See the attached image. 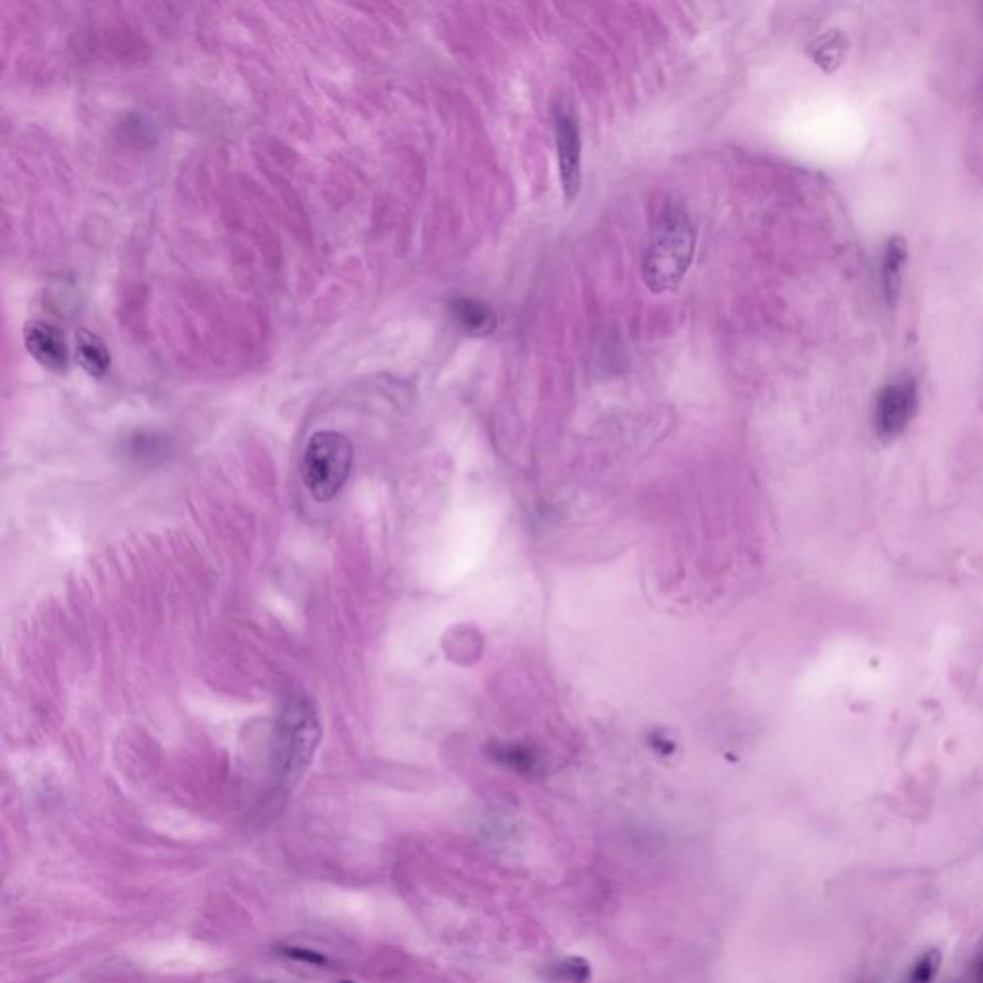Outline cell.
<instances>
[{
    "mask_svg": "<svg viewBox=\"0 0 983 983\" xmlns=\"http://www.w3.org/2000/svg\"><path fill=\"white\" fill-rule=\"evenodd\" d=\"M696 229L682 210H671L659 221L649 240L642 275L651 292H671L680 285L692 264Z\"/></svg>",
    "mask_w": 983,
    "mask_h": 983,
    "instance_id": "1",
    "label": "cell"
},
{
    "mask_svg": "<svg viewBox=\"0 0 983 983\" xmlns=\"http://www.w3.org/2000/svg\"><path fill=\"white\" fill-rule=\"evenodd\" d=\"M352 442L336 431L315 432L302 456V479L317 502H331L352 469Z\"/></svg>",
    "mask_w": 983,
    "mask_h": 983,
    "instance_id": "2",
    "label": "cell"
},
{
    "mask_svg": "<svg viewBox=\"0 0 983 983\" xmlns=\"http://www.w3.org/2000/svg\"><path fill=\"white\" fill-rule=\"evenodd\" d=\"M279 747H277V763L279 768L290 774L310 761L313 747L317 744L319 724L317 717L310 709V703L292 701L281 720L279 732Z\"/></svg>",
    "mask_w": 983,
    "mask_h": 983,
    "instance_id": "3",
    "label": "cell"
},
{
    "mask_svg": "<svg viewBox=\"0 0 983 983\" xmlns=\"http://www.w3.org/2000/svg\"><path fill=\"white\" fill-rule=\"evenodd\" d=\"M918 406V388L911 377L889 383L876 402V431L882 438H895L909 427Z\"/></svg>",
    "mask_w": 983,
    "mask_h": 983,
    "instance_id": "4",
    "label": "cell"
},
{
    "mask_svg": "<svg viewBox=\"0 0 983 983\" xmlns=\"http://www.w3.org/2000/svg\"><path fill=\"white\" fill-rule=\"evenodd\" d=\"M555 139L563 192L567 200H573L582 183V141L575 116L561 108L555 112Z\"/></svg>",
    "mask_w": 983,
    "mask_h": 983,
    "instance_id": "5",
    "label": "cell"
},
{
    "mask_svg": "<svg viewBox=\"0 0 983 983\" xmlns=\"http://www.w3.org/2000/svg\"><path fill=\"white\" fill-rule=\"evenodd\" d=\"M25 350L50 371H66L68 369V346L60 329L47 321L33 319L27 321L24 329Z\"/></svg>",
    "mask_w": 983,
    "mask_h": 983,
    "instance_id": "6",
    "label": "cell"
},
{
    "mask_svg": "<svg viewBox=\"0 0 983 983\" xmlns=\"http://www.w3.org/2000/svg\"><path fill=\"white\" fill-rule=\"evenodd\" d=\"M75 354H77L79 365L91 377L100 379L108 373L112 358H110V352H108L106 344L102 342V338H98L95 333H91L87 329H79L75 333Z\"/></svg>",
    "mask_w": 983,
    "mask_h": 983,
    "instance_id": "7",
    "label": "cell"
},
{
    "mask_svg": "<svg viewBox=\"0 0 983 983\" xmlns=\"http://www.w3.org/2000/svg\"><path fill=\"white\" fill-rule=\"evenodd\" d=\"M452 312H454L457 323L469 335L486 336L496 329V315L486 304L477 302V300L457 298L456 302L452 304Z\"/></svg>",
    "mask_w": 983,
    "mask_h": 983,
    "instance_id": "8",
    "label": "cell"
},
{
    "mask_svg": "<svg viewBox=\"0 0 983 983\" xmlns=\"http://www.w3.org/2000/svg\"><path fill=\"white\" fill-rule=\"evenodd\" d=\"M905 262H907L905 242L899 237H893L886 246L884 265H882V283H884V294H886L889 304H893L897 294H899L901 273H903Z\"/></svg>",
    "mask_w": 983,
    "mask_h": 983,
    "instance_id": "9",
    "label": "cell"
},
{
    "mask_svg": "<svg viewBox=\"0 0 983 983\" xmlns=\"http://www.w3.org/2000/svg\"><path fill=\"white\" fill-rule=\"evenodd\" d=\"M592 978V966L580 957L555 960L546 966L544 980L550 983H588Z\"/></svg>",
    "mask_w": 983,
    "mask_h": 983,
    "instance_id": "10",
    "label": "cell"
},
{
    "mask_svg": "<svg viewBox=\"0 0 983 983\" xmlns=\"http://www.w3.org/2000/svg\"><path fill=\"white\" fill-rule=\"evenodd\" d=\"M845 48H847V41L843 39V35L838 31H832L816 41L811 54L820 68L832 72L836 66H840Z\"/></svg>",
    "mask_w": 983,
    "mask_h": 983,
    "instance_id": "11",
    "label": "cell"
},
{
    "mask_svg": "<svg viewBox=\"0 0 983 983\" xmlns=\"http://www.w3.org/2000/svg\"><path fill=\"white\" fill-rule=\"evenodd\" d=\"M941 968V951L930 949L912 966L907 983H934Z\"/></svg>",
    "mask_w": 983,
    "mask_h": 983,
    "instance_id": "12",
    "label": "cell"
},
{
    "mask_svg": "<svg viewBox=\"0 0 983 983\" xmlns=\"http://www.w3.org/2000/svg\"><path fill=\"white\" fill-rule=\"evenodd\" d=\"M281 951H283V955L288 957V959L308 962V964H315V966H325V964L329 962L327 957H323L321 953L312 951V949H302V947H283Z\"/></svg>",
    "mask_w": 983,
    "mask_h": 983,
    "instance_id": "13",
    "label": "cell"
},
{
    "mask_svg": "<svg viewBox=\"0 0 983 983\" xmlns=\"http://www.w3.org/2000/svg\"><path fill=\"white\" fill-rule=\"evenodd\" d=\"M978 983H983V966L980 968V978H978Z\"/></svg>",
    "mask_w": 983,
    "mask_h": 983,
    "instance_id": "14",
    "label": "cell"
},
{
    "mask_svg": "<svg viewBox=\"0 0 983 983\" xmlns=\"http://www.w3.org/2000/svg\"><path fill=\"white\" fill-rule=\"evenodd\" d=\"M342 983H352V982H342Z\"/></svg>",
    "mask_w": 983,
    "mask_h": 983,
    "instance_id": "15",
    "label": "cell"
}]
</instances>
